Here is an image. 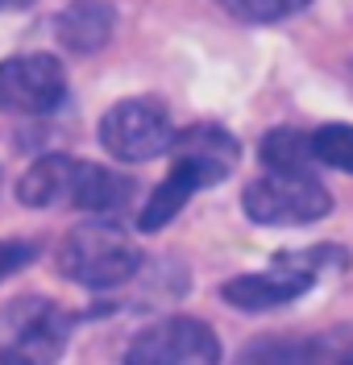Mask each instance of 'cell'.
<instances>
[{
    "label": "cell",
    "instance_id": "cell-9",
    "mask_svg": "<svg viewBox=\"0 0 353 365\" xmlns=\"http://www.w3.org/2000/svg\"><path fill=\"white\" fill-rule=\"evenodd\" d=\"M117 29V9L108 0H71L54 17V38L71 54H96L104 50Z\"/></svg>",
    "mask_w": 353,
    "mask_h": 365
},
{
    "label": "cell",
    "instance_id": "cell-7",
    "mask_svg": "<svg viewBox=\"0 0 353 365\" xmlns=\"http://www.w3.org/2000/svg\"><path fill=\"white\" fill-rule=\"evenodd\" d=\"M216 182H225V179H220L212 166H204V162L191 158V154H175L170 175L154 187V195H150L145 207H141L138 228H141V232H158L166 220H175V216L183 212V204H188L200 187H216Z\"/></svg>",
    "mask_w": 353,
    "mask_h": 365
},
{
    "label": "cell",
    "instance_id": "cell-4",
    "mask_svg": "<svg viewBox=\"0 0 353 365\" xmlns=\"http://www.w3.org/2000/svg\"><path fill=\"white\" fill-rule=\"evenodd\" d=\"M100 145L121 162L163 158L175 141V125L158 100H121L100 116Z\"/></svg>",
    "mask_w": 353,
    "mask_h": 365
},
{
    "label": "cell",
    "instance_id": "cell-6",
    "mask_svg": "<svg viewBox=\"0 0 353 365\" xmlns=\"http://www.w3.org/2000/svg\"><path fill=\"white\" fill-rule=\"evenodd\" d=\"M67 75L54 54H17L0 63V108L17 116H46L63 104Z\"/></svg>",
    "mask_w": 353,
    "mask_h": 365
},
{
    "label": "cell",
    "instance_id": "cell-1",
    "mask_svg": "<svg viewBox=\"0 0 353 365\" xmlns=\"http://www.w3.org/2000/svg\"><path fill=\"white\" fill-rule=\"evenodd\" d=\"M58 270L88 291H113L141 270V253L113 220H83L58 245Z\"/></svg>",
    "mask_w": 353,
    "mask_h": 365
},
{
    "label": "cell",
    "instance_id": "cell-11",
    "mask_svg": "<svg viewBox=\"0 0 353 365\" xmlns=\"http://www.w3.org/2000/svg\"><path fill=\"white\" fill-rule=\"evenodd\" d=\"M75 162L67 154H46L38 158L21 179H17V200L25 207H58L71 204V179H75Z\"/></svg>",
    "mask_w": 353,
    "mask_h": 365
},
{
    "label": "cell",
    "instance_id": "cell-14",
    "mask_svg": "<svg viewBox=\"0 0 353 365\" xmlns=\"http://www.w3.org/2000/svg\"><path fill=\"white\" fill-rule=\"evenodd\" d=\"M229 17L237 21H250V25H275L282 17H291V13H300L295 9V0H216Z\"/></svg>",
    "mask_w": 353,
    "mask_h": 365
},
{
    "label": "cell",
    "instance_id": "cell-2",
    "mask_svg": "<svg viewBox=\"0 0 353 365\" xmlns=\"http://www.w3.org/2000/svg\"><path fill=\"white\" fill-rule=\"evenodd\" d=\"M245 216L254 225L266 228H295V225H316L320 216H329L332 195L320 187L312 170H270L266 179L245 187Z\"/></svg>",
    "mask_w": 353,
    "mask_h": 365
},
{
    "label": "cell",
    "instance_id": "cell-5",
    "mask_svg": "<svg viewBox=\"0 0 353 365\" xmlns=\"http://www.w3.org/2000/svg\"><path fill=\"white\" fill-rule=\"evenodd\" d=\"M125 361L133 365H212L220 361V341L208 324L188 316H170L158 319L150 328H141Z\"/></svg>",
    "mask_w": 353,
    "mask_h": 365
},
{
    "label": "cell",
    "instance_id": "cell-8",
    "mask_svg": "<svg viewBox=\"0 0 353 365\" xmlns=\"http://www.w3.org/2000/svg\"><path fill=\"white\" fill-rule=\"evenodd\" d=\"M307 287H312V274L300 270V266H291L287 257H282L275 270H262V274H241L233 282H225V303H233L241 312H270V307H282V303H291V299L307 295Z\"/></svg>",
    "mask_w": 353,
    "mask_h": 365
},
{
    "label": "cell",
    "instance_id": "cell-13",
    "mask_svg": "<svg viewBox=\"0 0 353 365\" xmlns=\"http://www.w3.org/2000/svg\"><path fill=\"white\" fill-rule=\"evenodd\" d=\"M307 141H312L316 162L353 175V125H320V129L307 133Z\"/></svg>",
    "mask_w": 353,
    "mask_h": 365
},
{
    "label": "cell",
    "instance_id": "cell-16",
    "mask_svg": "<svg viewBox=\"0 0 353 365\" xmlns=\"http://www.w3.org/2000/svg\"><path fill=\"white\" fill-rule=\"evenodd\" d=\"M29 0H0V9H25Z\"/></svg>",
    "mask_w": 353,
    "mask_h": 365
},
{
    "label": "cell",
    "instance_id": "cell-3",
    "mask_svg": "<svg viewBox=\"0 0 353 365\" xmlns=\"http://www.w3.org/2000/svg\"><path fill=\"white\" fill-rule=\"evenodd\" d=\"M75 319L42 295H21L0 307V357L4 361H54L67 349Z\"/></svg>",
    "mask_w": 353,
    "mask_h": 365
},
{
    "label": "cell",
    "instance_id": "cell-10",
    "mask_svg": "<svg viewBox=\"0 0 353 365\" xmlns=\"http://www.w3.org/2000/svg\"><path fill=\"white\" fill-rule=\"evenodd\" d=\"M133 195V182L108 170V166H96V162H75V179H71V207L79 212H96V216H113L117 207L129 204Z\"/></svg>",
    "mask_w": 353,
    "mask_h": 365
},
{
    "label": "cell",
    "instance_id": "cell-12",
    "mask_svg": "<svg viewBox=\"0 0 353 365\" xmlns=\"http://www.w3.org/2000/svg\"><path fill=\"white\" fill-rule=\"evenodd\" d=\"M262 162L270 170H312L316 154H312L307 133H300V129H275L262 141Z\"/></svg>",
    "mask_w": 353,
    "mask_h": 365
},
{
    "label": "cell",
    "instance_id": "cell-15",
    "mask_svg": "<svg viewBox=\"0 0 353 365\" xmlns=\"http://www.w3.org/2000/svg\"><path fill=\"white\" fill-rule=\"evenodd\" d=\"M34 262V245L25 241H0V278H9L13 270H21Z\"/></svg>",
    "mask_w": 353,
    "mask_h": 365
}]
</instances>
